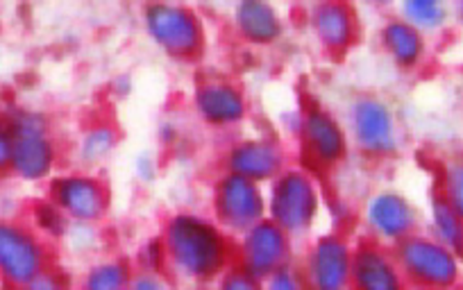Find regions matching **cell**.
<instances>
[{"instance_id":"19","label":"cell","mask_w":463,"mask_h":290,"mask_svg":"<svg viewBox=\"0 0 463 290\" xmlns=\"http://www.w3.org/2000/svg\"><path fill=\"white\" fill-rule=\"evenodd\" d=\"M380 46L398 69L411 70L420 66L427 55V39L420 30L409 25L398 14H391L380 25Z\"/></svg>"},{"instance_id":"13","label":"cell","mask_w":463,"mask_h":290,"mask_svg":"<svg viewBox=\"0 0 463 290\" xmlns=\"http://www.w3.org/2000/svg\"><path fill=\"white\" fill-rule=\"evenodd\" d=\"M362 222L368 240L395 248L404 239L416 234L420 213L402 191L377 189L364 202Z\"/></svg>"},{"instance_id":"9","label":"cell","mask_w":463,"mask_h":290,"mask_svg":"<svg viewBox=\"0 0 463 290\" xmlns=\"http://www.w3.org/2000/svg\"><path fill=\"white\" fill-rule=\"evenodd\" d=\"M354 245L343 231L332 229L314 236L298 263L307 290H350Z\"/></svg>"},{"instance_id":"20","label":"cell","mask_w":463,"mask_h":290,"mask_svg":"<svg viewBox=\"0 0 463 290\" xmlns=\"http://www.w3.org/2000/svg\"><path fill=\"white\" fill-rule=\"evenodd\" d=\"M118 143H121V132L109 120H98V123L87 125L75 141L78 166L82 171H96L102 164L109 162L111 154L118 150Z\"/></svg>"},{"instance_id":"5","label":"cell","mask_w":463,"mask_h":290,"mask_svg":"<svg viewBox=\"0 0 463 290\" xmlns=\"http://www.w3.org/2000/svg\"><path fill=\"white\" fill-rule=\"evenodd\" d=\"M345 129L353 148L368 159H389L402 148L395 109L375 93H359L345 111Z\"/></svg>"},{"instance_id":"30","label":"cell","mask_w":463,"mask_h":290,"mask_svg":"<svg viewBox=\"0 0 463 290\" xmlns=\"http://www.w3.org/2000/svg\"><path fill=\"white\" fill-rule=\"evenodd\" d=\"M137 270H164L166 272V257L159 239L146 240L139 248V267Z\"/></svg>"},{"instance_id":"24","label":"cell","mask_w":463,"mask_h":290,"mask_svg":"<svg viewBox=\"0 0 463 290\" xmlns=\"http://www.w3.org/2000/svg\"><path fill=\"white\" fill-rule=\"evenodd\" d=\"M33 220H34V227H37L39 236H42V239H52V240L64 239L66 231H69L71 227V220L66 218V213L61 211L51 198L34 204Z\"/></svg>"},{"instance_id":"15","label":"cell","mask_w":463,"mask_h":290,"mask_svg":"<svg viewBox=\"0 0 463 290\" xmlns=\"http://www.w3.org/2000/svg\"><path fill=\"white\" fill-rule=\"evenodd\" d=\"M307 28L327 55L343 57L353 51L362 39V14L353 3L323 0L305 10Z\"/></svg>"},{"instance_id":"25","label":"cell","mask_w":463,"mask_h":290,"mask_svg":"<svg viewBox=\"0 0 463 290\" xmlns=\"http://www.w3.org/2000/svg\"><path fill=\"white\" fill-rule=\"evenodd\" d=\"M61 240L73 249L75 257H91V254L100 252L102 248V236L98 225H87V222H71L69 231Z\"/></svg>"},{"instance_id":"34","label":"cell","mask_w":463,"mask_h":290,"mask_svg":"<svg viewBox=\"0 0 463 290\" xmlns=\"http://www.w3.org/2000/svg\"><path fill=\"white\" fill-rule=\"evenodd\" d=\"M10 157H12V134L7 127L5 116H0V171H7L10 168Z\"/></svg>"},{"instance_id":"37","label":"cell","mask_w":463,"mask_h":290,"mask_svg":"<svg viewBox=\"0 0 463 290\" xmlns=\"http://www.w3.org/2000/svg\"><path fill=\"white\" fill-rule=\"evenodd\" d=\"M457 12H458V16H461V19H463V3L457 7Z\"/></svg>"},{"instance_id":"18","label":"cell","mask_w":463,"mask_h":290,"mask_svg":"<svg viewBox=\"0 0 463 290\" xmlns=\"http://www.w3.org/2000/svg\"><path fill=\"white\" fill-rule=\"evenodd\" d=\"M407 285L393 249L368 239L354 245L350 290H407Z\"/></svg>"},{"instance_id":"29","label":"cell","mask_w":463,"mask_h":290,"mask_svg":"<svg viewBox=\"0 0 463 290\" xmlns=\"http://www.w3.org/2000/svg\"><path fill=\"white\" fill-rule=\"evenodd\" d=\"M128 290H173V281L164 270H135Z\"/></svg>"},{"instance_id":"10","label":"cell","mask_w":463,"mask_h":290,"mask_svg":"<svg viewBox=\"0 0 463 290\" xmlns=\"http://www.w3.org/2000/svg\"><path fill=\"white\" fill-rule=\"evenodd\" d=\"M48 198L66 213L71 222L100 225L111 209V191L93 171H69L52 177Z\"/></svg>"},{"instance_id":"4","label":"cell","mask_w":463,"mask_h":290,"mask_svg":"<svg viewBox=\"0 0 463 290\" xmlns=\"http://www.w3.org/2000/svg\"><path fill=\"white\" fill-rule=\"evenodd\" d=\"M12 134L10 171L24 182H48L60 164V145L52 136L51 118L39 109L14 107L5 116Z\"/></svg>"},{"instance_id":"1","label":"cell","mask_w":463,"mask_h":290,"mask_svg":"<svg viewBox=\"0 0 463 290\" xmlns=\"http://www.w3.org/2000/svg\"><path fill=\"white\" fill-rule=\"evenodd\" d=\"M159 240L166 270L189 284H213L234 263V239L204 213H173L164 222Z\"/></svg>"},{"instance_id":"36","label":"cell","mask_w":463,"mask_h":290,"mask_svg":"<svg viewBox=\"0 0 463 290\" xmlns=\"http://www.w3.org/2000/svg\"><path fill=\"white\" fill-rule=\"evenodd\" d=\"M132 89H135V80L128 73H121L118 78H114V82H111V93H114L116 98H128L132 93Z\"/></svg>"},{"instance_id":"27","label":"cell","mask_w":463,"mask_h":290,"mask_svg":"<svg viewBox=\"0 0 463 290\" xmlns=\"http://www.w3.org/2000/svg\"><path fill=\"white\" fill-rule=\"evenodd\" d=\"M213 290H264V281L252 276L250 272H246L241 266H237V263H232V266L213 281Z\"/></svg>"},{"instance_id":"23","label":"cell","mask_w":463,"mask_h":290,"mask_svg":"<svg viewBox=\"0 0 463 290\" xmlns=\"http://www.w3.org/2000/svg\"><path fill=\"white\" fill-rule=\"evenodd\" d=\"M395 14L407 21L422 34L436 33L449 21V7L440 0H404L400 3Z\"/></svg>"},{"instance_id":"11","label":"cell","mask_w":463,"mask_h":290,"mask_svg":"<svg viewBox=\"0 0 463 290\" xmlns=\"http://www.w3.org/2000/svg\"><path fill=\"white\" fill-rule=\"evenodd\" d=\"M234 263L266 281L279 267L296 263V240L282 227L264 218L234 239Z\"/></svg>"},{"instance_id":"22","label":"cell","mask_w":463,"mask_h":290,"mask_svg":"<svg viewBox=\"0 0 463 290\" xmlns=\"http://www.w3.org/2000/svg\"><path fill=\"white\" fill-rule=\"evenodd\" d=\"M427 218H430V231L436 240L448 245L449 249L461 257L463 254V218L454 211L448 204V200L440 193L431 195L430 209H427Z\"/></svg>"},{"instance_id":"14","label":"cell","mask_w":463,"mask_h":290,"mask_svg":"<svg viewBox=\"0 0 463 290\" xmlns=\"http://www.w3.org/2000/svg\"><path fill=\"white\" fill-rule=\"evenodd\" d=\"M288 166V148L279 138L269 134L237 138L222 153V171L246 177L261 186H269Z\"/></svg>"},{"instance_id":"31","label":"cell","mask_w":463,"mask_h":290,"mask_svg":"<svg viewBox=\"0 0 463 290\" xmlns=\"http://www.w3.org/2000/svg\"><path fill=\"white\" fill-rule=\"evenodd\" d=\"M25 290H75V285L64 270L48 266Z\"/></svg>"},{"instance_id":"26","label":"cell","mask_w":463,"mask_h":290,"mask_svg":"<svg viewBox=\"0 0 463 290\" xmlns=\"http://www.w3.org/2000/svg\"><path fill=\"white\" fill-rule=\"evenodd\" d=\"M440 195L463 218V159H452V162H448L443 166Z\"/></svg>"},{"instance_id":"35","label":"cell","mask_w":463,"mask_h":290,"mask_svg":"<svg viewBox=\"0 0 463 290\" xmlns=\"http://www.w3.org/2000/svg\"><path fill=\"white\" fill-rule=\"evenodd\" d=\"M279 123H282V129L288 134V136L298 138L302 127V109H287L279 116Z\"/></svg>"},{"instance_id":"38","label":"cell","mask_w":463,"mask_h":290,"mask_svg":"<svg viewBox=\"0 0 463 290\" xmlns=\"http://www.w3.org/2000/svg\"><path fill=\"white\" fill-rule=\"evenodd\" d=\"M461 275H463V266H461Z\"/></svg>"},{"instance_id":"16","label":"cell","mask_w":463,"mask_h":290,"mask_svg":"<svg viewBox=\"0 0 463 290\" xmlns=\"http://www.w3.org/2000/svg\"><path fill=\"white\" fill-rule=\"evenodd\" d=\"M191 107L195 116L212 129H234L250 114V102L246 91L230 78L200 80L194 87Z\"/></svg>"},{"instance_id":"28","label":"cell","mask_w":463,"mask_h":290,"mask_svg":"<svg viewBox=\"0 0 463 290\" xmlns=\"http://www.w3.org/2000/svg\"><path fill=\"white\" fill-rule=\"evenodd\" d=\"M264 290H307L305 275H302L298 263H288V266L279 267L278 272L264 281Z\"/></svg>"},{"instance_id":"32","label":"cell","mask_w":463,"mask_h":290,"mask_svg":"<svg viewBox=\"0 0 463 290\" xmlns=\"http://www.w3.org/2000/svg\"><path fill=\"white\" fill-rule=\"evenodd\" d=\"M159 175V162L153 153H139L135 157V177L141 184H155Z\"/></svg>"},{"instance_id":"3","label":"cell","mask_w":463,"mask_h":290,"mask_svg":"<svg viewBox=\"0 0 463 290\" xmlns=\"http://www.w3.org/2000/svg\"><path fill=\"white\" fill-rule=\"evenodd\" d=\"M141 25L148 42L175 61H195L207 51V23L194 5L166 0L146 3L141 7Z\"/></svg>"},{"instance_id":"12","label":"cell","mask_w":463,"mask_h":290,"mask_svg":"<svg viewBox=\"0 0 463 290\" xmlns=\"http://www.w3.org/2000/svg\"><path fill=\"white\" fill-rule=\"evenodd\" d=\"M48 266L51 254L37 231L0 220V279L25 290Z\"/></svg>"},{"instance_id":"8","label":"cell","mask_w":463,"mask_h":290,"mask_svg":"<svg viewBox=\"0 0 463 290\" xmlns=\"http://www.w3.org/2000/svg\"><path fill=\"white\" fill-rule=\"evenodd\" d=\"M212 218L237 239L266 218V186L222 171L212 186Z\"/></svg>"},{"instance_id":"7","label":"cell","mask_w":463,"mask_h":290,"mask_svg":"<svg viewBox=\"0 0 463 290\" xmlns=\"http://www.w3.org/2000/svg\"><path fill=\"white\" fill-rule=\"evenodd\" d=\"M296 141L300 145L302 166L314 173L336 171L353 150L345 123L320 105L302 109V127Z\"/></svg>"},{"instance_id":"2","label":"cell","mask_w":463,"mask_h":290,"mask_svg":"<svg viewBox=\"0 0 463 290\" xmlns=\"http://www.w3.org/2000/svg\"><path fill=\"white\" fill-rule=\"evenodd\" d=\"M325 200L318 175L302 164H291L266 186V218L293 240L307 239L325 213Z\"/></svg>"},{"instance_id":"21","label":"cell","mask_w":463,"mask_h":290,"mask_svg":"<svg viewBox=\"0 0 463 290\" xmlns=\"http://www.w3.org/2000/svg\"><path fill=\"white\" fill-rule=\"evenodd\" d=\"M135 267L123 257H102L87 266L75 290H128Z\"/></svg>"},{"instance_id":"17","label":"cell","mask_w":463,"mask_h":290,"mask_svg":"<svg viewBox=\"0 0 463 290\" xmlns=\"http://www.w3.org/2000/svg\"><path fill=\"white\" fill-rule=\"evenodd\" d=\"M230 25L239 42L252 48H270L287 33V19L275 3L239 0L230 7Z\"/></svg>"},{"instance_id":"33","label":"cell","mask_w":463,"mask_h":290,"mask_svg":"<svg viewBox=\"0 0 463 290\" xmlns=\"http://www.w3.org/2000/svg\"><path fill=\"white\" fill-rule=\"evenodd\" d=\"M182 138V125L177 120L166 118L157 125V141L162 143V148H175Z\"/></svg>"},{"instance_id":"6","label":"cell","mask_w":463,"mask_h":290,"mask_svg":"<svg viewBox=\"0 0 463 290\" xmlns=\"http://www.w3.org/2000/svg\"><path fill=\"white\" fill-rule=\"evenodd\" d=\"M407 284L422 290H449L461 276V258L434 236L413 234L393 248Z\"/></svg>"}]
</instances>
